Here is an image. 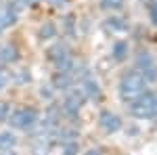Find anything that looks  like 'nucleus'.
<instances>
[{
    "mask_svg": "<svg viewBox=\"0 0 157 155\" xmlns=\"http://www.w3.org/2000/svg\"><path fill=\"white\" fill-rule=\"evenodd\" d=\"M147 88V80L145 76L138 72V69H132V72H126L120 80V96L124 103H132L138 96L145 92Z\"/></svg>",
    "mask_w": 157,
    "mask_h": 155,
    "instance_id": "nucleus-1",
    "label": "nucleus"
},
{
    "mask_svg": "<svg viewBox=\"0 0 157 155\" xmlns=\"http://www.w3.org/2000/svg\"><path fill=\"white\" fill-rule=\"evenodd\" d=\"M130 115L136 119H151L157 115V92H143L136 101L128 103Z\"/></svg>",
    "mask_w": 157,
    "mask_h": 155,
    "instance_id": "nucleus-2",
    "label": "nucleus"
},
{
    "mask_svg": "<svg viewBox=\"0 0 157 155\" xmlns=\"http://www.w3.org/2000/svg\"><path fill=\"white\" fill-rule=\"evenodd\" d=\"M9 122H11V126L19 128V130H29V128L36 126L38 111L32 109V107H19V109H15L11 115H9Z\"/></svg>",
    "mask_w": 157,
    "mask_h": 155,
    "instance_id": "nucleus-3",
    "label": "nucleus"
},
{
    "mask_svg": "<svg viewBox=\"0 0 157 155\" xmlns=\"http://www.w3.org/2000/svg\"><path fill=\"white\" fill-rule=\"evenodd\" d=\"M48 57H50V61L57 65V69H59V72H69V73H71L73 61H71V55H69L67 46H63V44L52 46L48 50Z\"/></svg>",
    "mask_w": 157,
    "mask_h": 155,
    "instance_id": "nucleus-4",
    "label": "nucleus"
},
{
    "mask_svg": "<svg viewBox=\"0 0 157 155\" xmlns=\"http://www.w3.org/2000/svg\"><path fill=\"white\" fill-rule=\"evenodd\" d=\"M136 69L145 76L147 82H151V80H155V78H157L155 59H153V55H151L149 50H140V52L136 55Z\"/></svg>",
    "mask_w": 157,
    "mask_h": 155,
    "instance_id": "nucleus-5",
    "label": "nucleus"
},
{
    "mask_svg": "<svg viewBox=\"0 0 157 155\" xmlns=\"http://www.w3.org/2000/svg\"><path fill=\"white\" fill-rule=\"evenodd\" d=\"M86 95L82 92V88H78V90H71L69 95H67V99H65V105H63V109L71 115V118H75L78 113H80V109H82V103H84Z\"/></svg>",
    "mask_w": 157,
    "mask_h": 155,
    "instance_id": "nucleus-6",
    "label": "nucleus"
},
{
    "mask_svg": "<svg viewBox=\"0 0 157 155\" xmlns=\"http://www.w3.org/2000/svg\"><path fill=\"white\" fill-rule=\"evenodd\" d=\"M98 124H101V128L105 132H117L121 128V119L115 115V113H111V111H101V115H98Z\"/></svg>",
    "mask_w": 157,
    "mask_h": 155,
    "instance_id": "nucleus-7",
    "label": "nucleus"
},
{
    "mask_svg": "<svg viewBox=\"0 0 157 155\" xmlns=\"http://www.w3.org/2000/svg\"><path fill=\"white\" fill-rule=\"evenodd\" d=\"M82 92L88 95V96H92V99H98V96H101V88H98L97 80H94L88 72L82 73Z\"/></svg>",
    "mask_w": 157,
    "mask_h": 155,
    "instance_id": "nucleus-8",
    "label": "nucleus"
},
{
    "mask_svg": "<svg viewBox=\"0 0 157 155\" xmlns=\"http://www.w3.org/2000/svg\"><path fill=\"white\" fill-rule=\"evenodd\" d=\"M111 55H113V59L117 61V63H121V61L128 57V42H126V40H115Z\"/></svg>",
    "mask_w": 157,
    "mask_h": 155,
    "instance_id": "nucleus-9",
    "label": "nucleus"
},
{
    "mask_svg": "<svg viewBox=\"0 0 157 155\" xmlns=\"http://www.w3.org/2000/svg\"><path fill=\"white\" fill-rule=\"evenodd\" d=\"M13 23H15V13H13L11 9H6V6L0 4V32L6 29V27L13 25Z\"/></svg>",
    "mask_w": 157,
    "mask_h": 155,
    "instance_id": "nucleus-10",
    "label": "nucleus"
},
{
    "mask_svg": "<svg viewBox=\"0 0 157 155\" xmlns=\"http://www.w3.org/2000/svg\"><path fill=\"white\" fill-rule=\"evenodd\" d=\"M71 84V73L69 72H59L55 76V86L57 88H67Z\"/></svg>",
    "mask_w": 157,
    "mask_h": 155,
    "instance_id": "nucleus-11",
    "label": "nucleus"
},
{
    "mask_svg": "<svg viewBox=\"0 0 157 155\" xmlns=\"http://www.w3.org/2000/svg\"><path fill=\"white\" fill-rule=\"evenodd\" d=\"M6 61H15V50L0 44V67H2V63H6Z\"/></svg>",
    "mask_w": 157,
    "mask_h": 155,
    "instance_id": "nucleus-12",
    "label": "nucleus"
},
{
    "mask_svg": "<svg viewBox=\"0 0 157 155\" xmlns=\"http://www.w3.org/2000/svg\"><path fill=\"white\" fill-rule=\"evenodd\" d=\"M15 143H17V141H15V136H13L11 132H4V134H0V149H11Z\"/></svg>",
    "mask_w": 157,
    "mask_h": 155,
    "instance_id": "nucleus-13",
    "label": "nucleus"
},
{
    "mask_svg": "<svg viewBox=\"0 0 157 155\" xmlns=\"http://www.w3.org/2000/svg\"><path fill=\"white\" fill-rule=\"evenodd\" d=\"M63 155H78V143L75 141L63 143Z\"/></svg>",
    "mask_w": 157,
    "mask_h": 155,
    "instance_id": "nucleus-14",
    "label": "nucleus"
},
{
    "mask_svg": "<svg viewBox=\"0 0 157 155\" xmlns=\"http://www.w3.org/2000/svg\"><path fill=\"white\" fill-rule=\"evenodd\" d=\"M40 36H42V40H46V38H55V25L46 23V27H42Z\"/></svg>",
    "mask_w": 157,
    "mask_h": 155,
    "instance_id": "nucleus-15",
    "label": "nucleus"
},
{
    "mask_svg": "<svg viewBox=\"0 0 157 155\" xmlns=\"http://www.w3.org/2000/svg\"><path fill=\"white\" fill-rule=\"evenodd\" d=\"M6 82H9V73H6L4 69H2V67H0V90L6 86Z\"/></svg>",
    "mask_w": 157,
    "mask_h": 155,
    "instance_id": "nucleus-16",
    "label": "nucleus"
},
{
    "mask_svg": "<svg viewBox=\"0 0 157 155\" xmlns=\"http://www.w3.org/2000/svg\"><path fill=\"white\" fill-rule=\"evenodd\" d=\"M6 113H9V105L0 103V119H6Z\"/></svg>",
    "mask_w": 157,
    "mask_h": 155,
    "instance_id": "nucleus-17",
    "label": "nucleus"
},
{
    "mask_svg": "<svg viewBox=\"0 0 157 155\" xmlns=\"http://www.w3.org/2000/svg\"><path fill=\"white\" fill-rule=\"evenodd\" d=\"M151 21L157 25V2L153 4V6H151Z\"/></svg>",
    "mask_w": 157,
    "mask_h": 155,
    "instance_id": "nucleus-18",
    "label": "nucleus"
},
{
    "mask_svg": "<svg viewBox=\"0 0 157 155\" xmlns=\"http://www.w3.org/2000/svg\"><path fill=\"white\" fill-rule=\"evenodd\" d=\"M86 155H101V151H98V149H90Z\"/></svg>",
    "mask_w": 157,
    "mask_h": 155,
    "instance_id": "nucleus-19",
    "label": "nucleus"
},
{
    "mask_svg": "<svg viewBox=\"0 0 157 155\" xmlns=\"http://www.w3.org/2000/svg\"><path fill=\"white\" fill-rule=\"evenodd\" d=\"M6 155H15V153H6Z\"/></svg>",
    "mask_w": 157,
    "mask_h": 155,
    "instance_id": "nucleus-20",
    "label": "nucleus"
}]
</instances>
